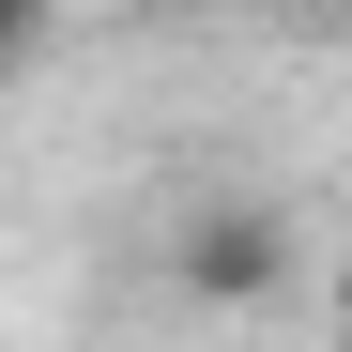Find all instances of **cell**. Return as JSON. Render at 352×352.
Instances as JSON below:
<instances>
[{"label":"cell","mask_w":352,"mask_h":352,"mask_svg":"<svg viewBox=\"0 0 352 352\" xmlns=\"http://www.w3.org/2000/svg\"><path fill=\"white\" fill-rule=\"evenodd\" d=\"M291 276H307L291 199H261V184H199L184 214H168V291H184L199 322H261Z\"/></svg>","instance_id":"1"},{"label":"cell","mask_w":352,"mask_h":352,"mask_svg":"<svg viewBox=\"0 0 352 352\" xmlns=\"http://www.w3.org/2000/svg\"><path fill=\"white\" fill-rule=\"evenodd\" d=\"M46 31H62V0H0V92L46 62Z\"/></svg>","instance_id":"2"},{"label":"cell","mask_w":352,"mask_h":352,"mask_svg":"<svg viewBox=\"0 0 352 352\" xmlns=\"http://www.w3.org/2000/svg\"><path fill=\"white\" fill-rule=\"evenodd\" d=\"M322 337L352 352V245H337V276H322Z\"/></svg>","instance_id":"3"},{"label":"cell","mask_w":352,"mask_h":352,"mask_svg":"<svg viewBox=\"0 0 352 352\" xmlns=\"http://www.w3.org/2000/svg\"><path fill=\"white\" fill-rule=\"evenodd\" d=\"M123 16H199V0H123Z\"/></svg>","instance_id":"4"},{"label":"cell","mask_w":352,"mask_h":352,"mask_svg":"<svg viewBox=\"0 0 352 352\" xmlns=\"http://www.w3.org/2000/svg\"><path fill=\"white\" fill-rule=\"evenodd\" d=\"M276 16H337V0H276Z\"/></svg>","instance_id":"5"}]
</instances>
